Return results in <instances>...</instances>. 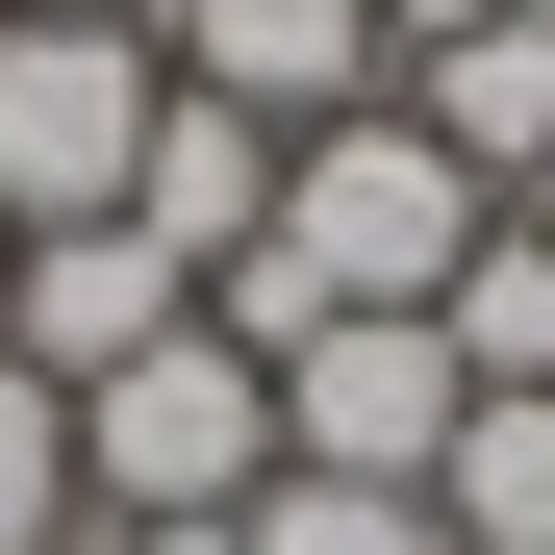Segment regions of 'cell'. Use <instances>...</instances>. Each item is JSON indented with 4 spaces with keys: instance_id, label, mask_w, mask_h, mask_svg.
I'll list each match as a JSON object with an SVG mask.
<instances>
[{
    "instance_id": "7",
    "label": "cell",
    "mask_w": 555,
    "mask_h": 555,
    "mask_svg": "<svg viewBox=\"0 0 555 555\" xmlns=\"http://www.w3.org/2000/svg\"><path fill=\"white\" fill-rule=\"evenodd\" d=\"M127 228H152L177 278H228V253L278 228V127H253V102H152V177H127Z\"/></svg>"
},
{
    "instance_id": "12",
    "label": "cell",
    "mask_w": 555,
    "mask_h": 555,
    "mask_svg": "<svg viewBox=\"0 0 555 555\" xmlns=\"http://www.w3.org/2000/svg\"><path fill=\"white\" fill-rule=\"evenodd\" d=\"M0 26H152V0H0Z\"/></svg>"
},
{
    "instance_id": "1",
    "label": "cell",
    "mask_w": 555,
    "mask_h": 555,
    "mask_svg": "<svg viewBox=\"0 0 555 555\" xmlns=\"http://www.w3.org/2000/svg\"><path fill=\"white\" fill-rule=\"evenodd\" d=\"M480 228H505V203H480L404 102H353V127L278 152V278H304V304H454V253H480Z\"/></svg>"
},
{
    "instance_id": "13",
    "label": "cell",
    "mask_w": 555,
    "mask_h": 555,
    "mask_svg": "<svg viewBox=\"0 0 555 555\" xmlns=\"http://www.w3.org/2000/svg\"><path fill=\"white\" fill-rule=\"evenodd\" d=\"M51 555H127V530H102V505H76V530H51Z\"/></svg>"
},
{
    "instance_id": "11",
    "label": "cell",
    "mask_w": 555,
    "mask_h": 555,
    "mask_svg": "<svg viewBox=\"0 0 555 555\" xmlns=\"http://www.w3.org/2000/svg\"><path fill=\"white\" fill-rule=\"evenodd\" d=\"M51 530H76V404L0 353V555H51Z\"/></svg>"
},
{
    "instance_id": "8",
    "label": "cell",
    "mask_w": 555,
    "mask_h": 555,
    "mask_svg": "<svg viewBox=\"0 0 555 555\" xmlns=\"http://www.w3.org/2000/svg\"><path fill=\"white\" fill-rule=\"evenodd\" d=\"M429 530H454V555H555V379H530V404H454Z\"/></svg>"
},
{
    "instance_id": "6",
    "label": "cell",
    "mask_w": 555,
    "mask_h": 555,
    "mask_svg": "<svg viewBox=\"0 0 555 555\" xmlns=\"http://www.w3.org/2000/svg\"><path fill=\"white\" fill-rule=\"evenodd\" d=\"M152 328H203V278H177L152 228H26V253H0V353H26L51 404H76V379H127Z\"/></svg>"
},
{
    "instance_id": "2",
    "label": "cell",
    "mask_w": 555,
    "mask_h": 555,
    "mask_svg": "<svg viewBox=\"0 0 555 555\" xmlns=\"http://www.w3.org/2000/svg\"><path fill=\"white\" fill-rule=\"evenodd\" d=\"M253 480H278V379L228 328H152L127 379H76V505L102 530H228Z\"/></svg>"
},
{
    "instance_id": "5",
    "label": "cell",
    "mask_w": 555,
    "mask_h": 555,
    "mask_svg": "<svg viewBox=\"0 0 555 555\" xmlns=\"http://www.w3.org/2000/svg\"><path fill=\"white\" fill-rule=\"evenodd\" d=\"M152 76L177 102H253L278 152L379 102V0H152Z\"/></svg>"
},
{
    "instance_id": "14",
    "label": "cell",
    "mask_w": 555,
    "mask_h": 555,
    "mask_svg": "<svg viewBox=\"0 0 555 555\" xmlns=\"http://www.w3.org/2000/svg\"><path fill=\"white\" fill-rule=\"evenodd\" d=\"M505 228H530V253H555V177H530V203H505Z\"/></svg>"
},
{
    "instance_id": "4",
    "label": "cell",
    "mask_w": 555,
    "mask_h": 555,
    "mask_svg": "<svg viewBox=\"0 0 555 555\" xmlns=\"http://www.w3.org/2000/svg\"><path fill=\"white\" fill-rule=\"evenodd\" d=\"M454 404H480V379H454L429 304H328L304 353H278V480H404V505H429Z\"/></svg>"
},
{
    "instance_id": "3",
    "label": "cell",
    "mask_w": 555,
    "mask_h": 555,
    "mask_svg": "<svg viewBox=\"0 0 555 555\" xmlns=\"http://www.w3.org/2000/svg\"><path fill=\"white\" fill-rule=\"evenodd\" d=\"M152 26H0V253L26 228H127V177H152Z\"/></svg>"
},
{
    "instance_id": "10",
    "label": "cell",
    "mask_w": 555,
    "mask_h": 555,
    "mask_svg": "<svg viewBox=\"0 0 555 555\" xmlns=\"http://www.w3.org/2000/svg\"><path fill=\"white\" fill-rule=\"evenodd\" d=\"M253 555H454L404 480H253Z\"/></svg>"
},
{
    "instance_id": "9",
    "label": "cell",
    "mask_w": 555,
    "mask_h": 555,
    "mask_svg": "<svg viewBox=\"0 0 555 555\" xmlns=\"http://www.w3.org/2000/svg\"><path fill=\"white\" fill-rule=\"evenodd\" d=\"M429 328H454V379H480V404H530V379H555V253H530V228H480Z\"/></svg>"
}]
</instances>
